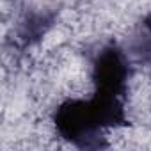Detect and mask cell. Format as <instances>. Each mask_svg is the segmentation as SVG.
Here are the masks:
<instances>
[{
    "instance_id": "1",
    "label": "cell",
    "mask_w": 151,
    "mask_h": 151,
    "mask_svg": "<svg viewBox=\"0 0 151 151\" xmlns=\"http://www.w3.org/2000/svg\"><path fill=\"white\" fill-rule=\"evenodd\" d=\"M55 124L62 137L78 146H93V139L103 128L93 101L77 100L66 101L57 109Z\"/></svg>"
},
{
    "instance_id": "2",
    "label": "cell",
    "mask_w": 151,
    "mask_h": 151,
    "mask_svg": "<svg viewBox=\"0 0 151 151\" xmlns=\"http://www.w3.org/2000/svg\"><path fill=\"white\" fill-rule=\"evenodd\" d=\"M128 77V68L123 55L116 48H105L94 64L96 96L109 100H121Z\"/></svg>"
}]
</instances>
